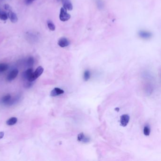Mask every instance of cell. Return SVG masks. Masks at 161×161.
<instances>
[{"label":"cell","instance_id":"7c38bea8","mask_svg":"<svg viewBox=\"0 0 161 161\" xmlns=\"http://www.w3.org/2000/svg\"><path fill=\"white\" fill-rule=\"evenodd\" d=\"M18 119L16 117H11V118H9V120H7L6 121V124L9 126H12V125H14L17 123Z\"/></svg>","mask_w":161,"mask_h":161},{"label":"cell","instance_id":"2e32d148","mask_svg":"<svg viewBox=\"0 0 161 161\" xmlns=\"http://www.w3.org/2000/svg\"><path fill=\"white\" fill-rule=\"evenodd\" d=\"M8 14L5 12L1 11L0 13V19L2 20H8Z\"/></svg>","mask_w":161,"mask_h":161},{"label":"cell","instance_id":"5b68a950","mask_svg":"<svg viewBox=\"0 0 161 161\" xmlns=\"http://www.w3.org/2000/svg\"><path fill=\"white\" fill-rule=\"evenodd\" d=\"M18 73H19V71L17 69H13L7 76V81H11L14 80L17 77V76L18 75Z\"/></svg>","mask_w":161,"mask_h":161},{"label":"cell","instance_id":"cb8c5ba5","mask_svg":"<svg viewBox=\"0 0 161 161\" xmlns=\"http://www.w3.org/2000/svg\"><path fill=\"white\" fill-rule=\"evenodd\" d=\"M1 9H0V13H1Z\"/></svg>","mask_w":161,"mask_h":161},{"label":"cell","instance_id":"e0dca14e","mask_svg":"<svg viewBox=\"0 0 161 161\" xmlns=\"http://www.w3.org/2000/svg\"><path fill=\"white\" fill-rule=\"evenodd\" d=\"M143 132H144V135L145 136H149L150 134V128H149V127L148 126H146L144 127Z\"/></svg>","mask_w":161,"mask_h":161},{"label":"cell","instance_id":"ba28073f","mask_svg":"<svg viewBox=\"0 0 161 161\" xmlns=\"http://www.w3.org/2000/svg\"><path fill=\"white\" fill-rule=\"evenodd\" d=\"M63 3V8H65L66 10L71 11L73 9V6L72 3L69 0H61Z\"/></svg>","mask_w":161,"mask_h":161},{"label":"cell","instance_id":"44dd1931","mask_svg":"<svg viewBox=\"0 0 161 161\" xmlns=\"http://www.w3.org/2000/svg\"><path fill=\"white\" fill-rule=\"evenodd\" d=\"M35 1L36 0H25L26 3L27 4H30Z\"/></svg>","mask_w":161,"mask_h":161},{"label":"cell","instance_id":"7a4b0ae2","mask_svg":"<svg viewBox=\"0 0 161 161\" xmlns=\"http://www.w3.org/2000/svg\"><path fill=\"white\" fill-rule=\"evenodd\" d=\"M44 69L43 67L40 66L38 67L35 72H33V76H32V80L33 81H35L36 79L38 77H39L42 73L44 72Z\"/></svg>","mask_w":161,"mask_h":161},{"label":"cell","instance_id":"9c48e42d","mask_svg":"<svg viewBox=\"0 0 161 161\" xmlns=\"http://www.w3.org/2000/svg\"><path fill=\"white\" fill-rule=\"evenodd\" d=\"M77 141L79 142H82L86 143L89 142L90 141V139L89 137H88L87 136H85L84 133L82 132L78 135L77 136Z\"/></svg>","mask_w":161,"mask_h":161},{"label":"cell","instance_id":"52a82bcc","mask_svg":"<svg viewBox=\"0 0 161 161\" xmlns=\"http://www.w3.org/2000/svg\"><path fill=\"white\" fill-rule=\"evenodd\" d=\"M58 44L60 47L63 48L68 46V45H69V42L66 37H62L59 40Z\"/></svg>","mask_w":161,"mask_h":161},{"label":"cell","instance_id":"7402d4cb","mask_svg":"<svg viewBox=\"0 0 161 161\" xmlns=\"http://www.w3.org/2000/svg\"><path fill=\"white\" fill-rule=\"evenodd\" d=\"M4 133L3 132H0V139H3V137H4Z\"/></svg>","mask_w":161,"mask_h":161},{"label":"cell","instance_id":"8fae6325","mask_svg":"<svg viewBox=\"0 0 161 161\" xmlns=\"http://www.w3.org/2000/svg\"><path fill=\"white\" fill-rule=\"evenodd\" d=\"M8 18L10 19L11 22H12V23H16L18 22V19L17 16L16 14L12 12L11 11H9V12H8Z\"/></svg>","mask_w":161,"mask_h":161},{"label":"cell","instance_id":"ac0fdd59","mask_svg":"<svg viewBox=\"0 0 161 161\" xmlns=\"http://www.w3.org/2000/svg\"><path fill=\"white\" fill-rule=\"evenodd\" d=\"M90 77V72L88 71H86L84 72V79L85 81H88Z\"/></svg>","mask_w":161,"mask_h":161},{"label":"cell","instance_id":"d6986e66","mask_svg":"<svg viewBox=\"0 0 161 161\" xmlns=\"http://www.w3.org/2000/svg\"><path fill=\"white\" fill-rule=\"evenodd\" d=\"M34 63V60L33 58L32 57H29L28 60V61H27V64L29 66H31L33 65Z\"/></svg>","mask_w":161,"mask_h":161},{"label":"cell","instance_id":"30bf717a","mask_svg":"<svg viewBox=\"0 0 161 161\" xmlns=\"http://www.w3.org/2000/svg\"><path fill=\"white\" fill-rule=\"evenodd\" d=\"M64 91L59 88H55L50 93V96H59L64 93Z\"/></svg>","mask_w":161,"mask_h":161},{"label":"cell","instance_id":"8992f818","mask_svg":"<svg viewBox=\"0 0 161 161\" xmlns=\"http://www.w3.org/2000/svg\"><path fill=\"white\" fill-rule=\"evenodd\" d=\"M129 116L128 115H121V117L120 122L121 126L123 127H126L128 125V123L129 122Z\"/></svg>","mask_w":161,"mask_h":161},{"label":"cell","instance_id":"5bb4252c","mask_svg":"<svg viewBox=\"0 0 161 161\" xmlns=\"http://www.w3.org/2000/svg\"><path fill=\"white\" fill-rule=\"evenodd\" d=\"M47 26L50 30L55 31V26L51 20H48L47 22Z\"/></svg>","mask_w":161,"mask_h":161},{"label":"cell","instance_id":"277c9868","mask_svg":"<svg viewBox=\"0 0 161 161\" xmlns=\"http://www.w3.org/2000/svg\"><path fill=\"white\" fill-rule=\"evenodd\" d=\"M139 35L141 38L145 39L150 38L152 36V34L151 32H148L147 31H139Z\"/></svg>","mask_w":161,"mask_h":161},{"label":"cell","instance_id":"4fadbf2b","mask_svg":"<svg viewBox=\"0 0 161 161\" xmlns=\"http://www.w3.org/2000/svg\"><path fill=\"white\" fill-rule=\"evenodd\" d=\"M9 68L8 64L6 63H1L0 64V72H4L5 71H7Z\"/></svg>","mask_w":161,"mask_h":161},{"label":"cell","instance_id":"ffe728a7","mask_svg":"<svg viewBox=\"0 0 161 161\" xmlns=\"http://www.w3.org/2000/svg\"><path fill=\"white\" fill-rule=\"evenodd\" d=\"M4 8H5V9L6 10H7V11H11V9H12V8H11L9 4H5Z\"/></svg>","mask_w":161,"mask_h":161},{"label":"cell","instance_id":"3957f363","mask_svg":"<svg viewBox=\"0 0 161 161\" xmlns=\"http://www.w3.org/2000/svg\"><path fill=\"white\" fill-rule=\"evenodd\" d=\"M33 73V69L31 68L28 69H27V71H26L25 72L23 73V78L26 79L27 81H29V82H33L32 80Z\"/></svg>","mask_w":161,"mask_h":161},{"label":"cell","instance_id":"603a6c76","mask_svg":"<svg viewBox=\"0 0 161 161\" xmlns=\"http://www.w3.org/2000/svg\"><path fill=\"white\" fill-rule=\"evenodd\" d=\"M115 110H117V112H118L119 110V108H116V109H115Z\"/></svg>","mask_w":161,"mask_h":161},{"label":"cell","instance_id":"9a60e30c","mask_svg":"<svg viewBox=\"0 0 161 161\" xmlns=\"http://www.w3.org/2000/svg\"><path fill=\"white\" fill-rule=\"evenodd\" d=\"M11 96L9 95H6L4 97H3V98L1 99V102L5 104H7L8 102H9L11 100Z\"/></svg>","mask_w":161,"mask_h":161},{"label":"cell","instance_id":"6da1fadb","mask_svg":"<svg viewBox=\"0 0 161 161\" xmlns=\"http://www.w3.org/2000/svg\"><path fill=\"white\" fill-rule=\"evenodd\" d=\"M71 15L68 13L66 9L63 7H62L60 9V13L59 18L60 20L63 22L68 21L71 18Z\"/></svg>","mask_w":161,"mask_h":161}]
</instances>
